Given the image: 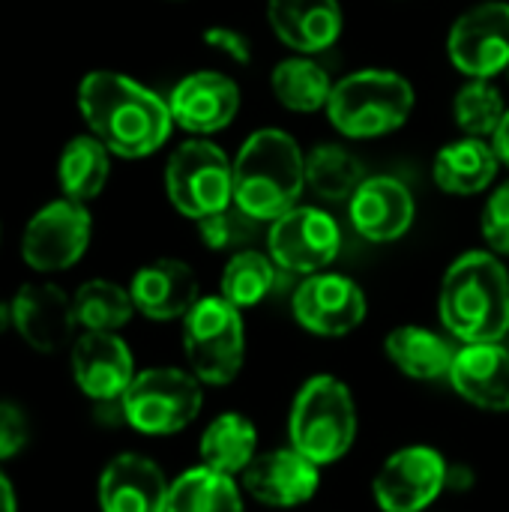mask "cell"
<instances>
[{
	"label": "cell",
	"instance_id": "cell-11",
	"mask_svg": "<svg viewBox=\"0 0 509 512\" xmlns=\"http://www.w3.org/2000/svg\"><path fill=\"white\" fill-rule=\"evenodd\" d=\"M267 249L276 267L297 276H315L336 261L342 249V231L327 210L297 204L294 210L270 222Z\"/></svg>",
	"mask_w": 509,
	"mask_h": 512
},
{
	"label": "cell",
	"instance_id": "cell-37",
	"mask_svg": "<svg viewBox=\"0 0 509 512\" xmlns=\"http://www.w3.org/2000/svg\"><path fill=\"white\" fill-rule=\"evenodd\" d=\"M477 486V471L468 462H450L447 468V492L468 495Z\"/></svg>",
	"mask_w": 509,
	"mask_h": 512
},
{
	"label": "cell",
	"instance_id": "cell-12",
	"mask_svg": "<svg viewBox=\"0 0 509 512\" xmlns=\"http://www.w3.org/2000/svg\"><path fill=\"white\" fill-rule=\"evenodd\" d=\"M294 321L321 339H339L354 333L366 315H369V300L363 288L342 276V273H315L306 276L291 300Z\"/></svg>",
	"mask_w": 509,
	"mask_h": 512
},
{
	"label": "cell",
	"instance_id": "cell-4",
	"mask_svg": "<svg viewBox=\"0 0 509 512\" xmlns=\"http://www.w3.org/2000/svg\"><path fill=\"white\" fill-rule=\"evenodd\" d=\"M360 417L351 387L336 375L309 378L288 411V444L327 468L351 453L357 444Z\"/></svg>",
	"mask_w": 509,
	"mask_h": 512
},
{
	"label": "cell",
	"instance_id": "cell-2",
	"mask_svg": "<svg viewBox=\"0 0 509 512\" xmlns=\"http://www.w3.org/2000/svg\"><path fill=\"white\" fill-rule=\"evenodd\" d=\"M438 315L462 345L501 342L509 333V270L501 255L483 249L459 255L441 279Z\"/></svg>",
	"mask_w": 509,
	"mask_h": 512
},
{
	"label": "cell",
	"instance_id": "cell-27",
	"mask_svg": "<svg viewBox=\"0 0 509 512\" xmlns=\"http://www.w3.org/2000/svg\"><path fill=\"white\" fill-rule=\"evenodd\" d=\"M168 512H246L240 480L195 465L171 480Z\"/></svg>",
	"mask_w": 509,
	"mask_h": 512
},
{
	"label": "cell",
	"instance_id": "cell-13",
	"mask_svg": "<svg viewBox=\"0 0 509 512\" xmlns=\"http://www.w3.org/2000/svg\"><path fill=\"white\" fill-rule=\"evenodd\" d=\"M447 54L468 78L492 81L509 69V3L492 0L462 12L450 27Z\"/></svg>",
	"mask_w": 509,
	"mask_h": 512
},
{
	"label": "cell",
	"instance_id": "cell-22",
	"mask_svg": "<svg viewBox=\"0 0 509 512\" xmlns=\"http://www.w3.org/2000/svg\"><path fill=\"white\" fill-rule=\"evenodd\" d=\"M267 21L279 42L300 54L327 51L345 24L339 0H267Z\"/></svg>",
	"mask_w": 509,
	"mask_h": 512
},
{
	"label": "cell",
	"instance_id": "cell-7",
	"mask_svg": "<svg viewBox=\"0 0 509 512\" xmlns=\"http://www.w3.org/2000/svg\"><path fill=\"white\" fill-rule=\"evenodd\" d=\"M126 426L165 438L189 429L204 408V384L180 366H153L135 375L120 399Z\"/></svg>",
	"mask_w": 509,
	"mask_h": 512
},
{
	"label": "cell",
	"instance_id": "cell-34",
	"mask_svg": "<svg viewBox=\"0 0 509 512\" xmlns=\"http://www.w3.org/2000/svg\"><path fill=\"white\" fill-rule=\"evenodd\" d=\"M483 237L489 249L501 258H509V180L501 183L483 210Z\"/></svg>",
	"mask_w": 509,
	"mask_h": 512
},
{
	"label": "cell",
	"instance_id": "cell-17",
	"mask_svg": "<svg viewBox=\"0 0 509 512\" xmlns=\"http://www.w3.org/2000/svg\"><path fill=\"white\" fill-rule=\"evenodd\" d=\"M171 480L165 471L141 453L114 456L96 486L102 512H168Z\"/></svg>",
	"mask_w": 509,
	"mask_h": 512
},
{
	"label": "cell",
	"instance_id": "cell-8",
	"mask_svg": "<svg viewBox=\"0 0 509 512\" xmlns=\"http://www.w3.org/2000/svg\"><path fill=\"white\" fill-rule=\"evenodd\" d=\"M165 192L180 216L198 222L234 204V162L207 138L183 141L165 162Z\"/></svg>",
	"mask_w": 509,
	"mask_h": 512
},
{
	"label": "cell",
	"instance_id": "cell-24",
	"mask_svg": "<svg viewBox=\"0 0 509 512\" xmlns=\"http://www.w3.org/2000/svg\"><path fill=\"white\" fill-rule=\"evenodd\" d=\"M498 165H501V159L486 138L465 135L438 150L432 174H435V183L447 195L471 198V195L486 192L495 183Z\"/></svg>",
	"mask_w": 509,
	"mask_h": 512
},
{
	"label": "cell",
	"instance_id": "cell-39",
	"mask_svg": "<svg viewBox=\"0 0 509 512\" xmlns=\"http://www.w3.org/2000/svg\"><path fill=\"white\" fill-rule=\"evenodd\" d=\"M0 512H18V498H15V489L9 483V477L0 471Z\"/></svg>",
	"mask_w": 509,
	"mask_h": 512
},
{
	"label": "cell",
	"instance_id": "cell-32",
	"mask_svg": "<svg viewBox=\"0 0 509 512\" xmlns=\"http://www.w3.org/2000/svg\"><path fill=\"white\" fill-rule=\"evenodd\" d=\"M507 108L501 90L486 78H471L465 87L456 90L453 99V120L471 138H492L501 126Z\"/></svg>",
	"mask_w": 509,
	"mask_h": 512
},
{
	"label": "cell",
	"instance_id": "cell-35",
	"mask_svg": "<svg viewBox=\"0 0 509 512\" xmlns=\"http://www.w3.org/2000/svg\"><path fill=\"white\" fill-rule=\"evenodd\" d=\"M30 444V417L21 405L0 399V462H9L24 453Z\"/></svg>",
	"mask_w": 509,
	"mask_h": 512
},
{
	"label": "cell",
	"instance_id": "cell-31",
	"mask_svg": "<svg viewBox=\"0 0 509 512\" xmlns=\"http://www.w3.org/2000/svg\"><path fill=\"white\" fill-rule=\"evenodd\" d=\"M276 261L264 252L255 249H240L231 255V261L222 270V282H219V294L243 309H252L258 303H264L273 288H276Z\"/></svg>",
	"mask_w": 509,
	"mask_h": 512
},
{
	"label": "cell",
	"instance_id": "cell-29",
	"mask_svg": "<svg viewBox=\"0 0 509 512\" xmlns=\"http://www.w3.org/2000/svg\"><path fill=\"white\" fill-rule=\"evenodd\" d=\"M72 306H75L78 327L90 330V333H120L135 315L129 288H123L111 279L84 282L72 294Z\"/></svg>",
	"mask_w": 509,
	"mask_h": 512
},
{
	"label": "cell",
	"instance_id": "cell-3",
	"mask_svg": "<svg viewBox=\"0 0 509 512\" xmlns=\"http://www.w3.org/2000/svg\"><path fill=\"white\" fill-rule=\"evenodd\" d=\"M306 189V153L282 129H258L234 156V204L258 222H276Z\"/></svg>",
	"mask_w": 509,
	"mask_h": 512
},
{
	"label": "cell",
	"instance_id": "cell-25",
	"mask_svg": "<svg viewBox=\"0 0 509 512\" xmlns=\"http://www.w3.org/2000/svg\"><path fill=\"white\" fill-rule=\"evenodd\" d=\"M258 453H261L258 429L240 411H225V414L213 417L198 441L201 465H207L219 474H228L234 480L243 477V471L255 462Z\"/></svg>",
	"mask_w": 509,
	"mask_h": 512
},
{
	"label": "cell",
	"instance_id": "cell-21",
	"mask_svg": "<svg viewBox=\"0 0 509 512\" xmlns=\"http://www.w3.org/2000/svg\"><path fill=\"white\" fill-rule=\"evenodd\" d=\"M447 381L468 405L504 414L509 411V348L501 342L462 345Z\"/></svg>",
	"mask_w": 509,
	"mask_h": 512
},
{
	"label": "cell",
	"instance_id": "cell-36",
	"mask_svg": "<svg viewBox=\"0 0 509 512\" xmlns=\"http://www.w3.org/2000/svg\"><path fill=\"white\" fill-rule=\"evenodd\" d=\"M204 42H207L213 51L231 57V60L240 63V66H249V63H252V42H249V36H246L243 30H237V27L213 24V27L204 30Z\"/></svg>",
	"mask_w": 509,
	"mask_h": 512
},
{
	"label": "cell",
	"instance_id": "cell-5",
	"mask_svg": "<svg viewBox=\"0 0 509 512\" xmlns=\"http://www.w3.org/2000/svg\"><path fill=\"white\" fill-rule=\"evenodd\" d=\"M324 111L345 138H381L411 117L414 87L393 69H357L333 84Z\"/></svg>",
	"mask_w": 509,
	"mask_h": 512
},
{
	"label": "cell",
	"instance_id": "cell-6",
	"mask_svg": "<svg viewBox=\"0 0 509 512\" xmlns=\"http://www.w3.org/2000/svg\"><path fill=\"white\" fill-rule=\"evenodd\" d=\"M186 369L204 387H228L246 363V324L243 312L222 294L201 297L183 318Z\"/></svg>",
	"mask_w": 509,
	"mask_h": 512
},
{
	"label": "cell",
	"instance_id": "cell-40",
	"mask_svg": "<svg viewBox=\"0 0 509 512\" xmlns=\"http://www.w3.org/2000/svg\"><path fill=\"white\" fill-rule=\"evenodd\" d=\"M12 327V306L0 300V336Z\"/></svg>",
	"mask_w": 509,
	"mask_h": 512
},
{
	"label": "cell",
	"instance_id": "cell-41",
	"mask_svg": "<svg viewBox=\"0 0 509 512\" xmlns=\"http://www.w3.org/2000/svg\"><path fill=\"white\" fill-rule=\"evenodd\" d=\"M0 240H3V228H0Z\"/></svg>",
	"mask_w": 509,
	"mask_h": 512
},
{
	"label": "cell",
	"instance_id": "cell-14",
	"mask_svg": "<svg viewBox=\"0 0 509 512\" xmlns=\"http://www.w3.org/2000/svg\"><path fill=\"white\" fill-rule=\"evenodd\" d=\"M9 306L15 333L36 354H60L63 348H72L81 330L72 294L54 282H24Z\"/></svg>",
	"mask_w": 509,
	"mask_h": 512
},
{
	"label": "cell",
	"instance_id": "cell-30",
	"mask_svg": "<svg viewBox=\"0 0 509 512\" xmlns=\"http://www.w3.org/2000/svg\"><path fill=\"white\" fill-rule=\"evenodd\" d=\"M363 180L360 159L342 144H318L306 153V186L324 201H351Z\"/></svg>",
	"mask_w": 509,
	"mask_h": 512
},
{
	"label": "cell",
	"instance_id": "cell-26",
	"mask_svg": "<svg viewBox=\"0 0 509 512\" xmlns=\"http://www.w3.org/2000/svg\"><path fill=\"white\" fill-rule=\"evenodd\" d=\"M111 150L96 135H75L57 162V183L60 192L72 201L90 204L102 195L108 177H111Z\"/></svg>",
	"mask_w": 509,
	"mask_h": 512
},
{
	"label": "cell",
	"instance_id": "cell-10",
	"mask_svg": "<svg viewBox=\"0 0 509 512\" xmlns=\"http://www.w3.org/2000/svg\"><path fill=\"white\" fill-rule=\"evenodd\" d=\"M447 468L441 450L408 444L390 453L372 477V498L381 512H429L447 492Z\"/></svg>",
	"mask_w": 509,
	"mask_h": 512
},
{
	"label": "cell",
	"instance_id": "cell-1",
	"mask_svg": "<svg viewBox=\"0 0 509 512\" xmlns=\"http://www.w3.org/2000/svg\"><path fill=\"white\" fill-rule=\"evenodd\" d=\"M78 111L90 135L120 159H144L156 153L174 126L171 105L162 96L111 69H96L81 78Z\"/></svg>",
	"mask_w": 509,
	"mask_h": 512
},
{
	"label": "cell",
	"instance_id": "cell-23",
	"mask_svg": "<svg viewBox=\"0 0 509 512\" xmlns=\"http://www.w3.org/2000/svg\"><path fill=\"white\" fill-rule=\"evenodd\" d=\"M456 345L420 324H402L387 333L384 339V354L387 360L411 381L432 384V381H447L453 360H456Z\"/></svg>",
	"mask_w": 509,
	"mask_h": 512
},
{
	"label": "cell",
	"instance_id": "cell-28",
	"mask_svg": "<svg viewBox=\"0 0 509 512\" xmlns=\"http://www.w3.org/2000/svg\"><path fill=\"white\" fill-rule=\"evenodd\" d=\"M270 87L279 105L297 114H312V111L327 108V99L333 93V81L327 69L318 66L309 54L276 63L270 75Z\"/></svg>",
	"mask_w": 509,
	"mask_h": 512
},
{
	"label": "cell",
	"instance_id": "cell-19",
	"mask_svg": "<svg viewBox=\"0 0 509 512\" xmlns=\"http://www.w3.org/2000/svg\"><path fill=\"white\" fill-rule=\"evenodd\" d=\"M171 117L180 129L192 132V135H213L225 126H231V120L240 111V87L213 69L204 72H192L183 81H177V87L171 90Z\"/></svg>",
	"mask_w": 509,
	"mask_h": 512
},
{
	"label": "cell",
	"instance_id": "cell-18",
	"mask_svg": "<svg viewBox=\"0 0 509 512\" xmlns=\"http://www.w3.org/2000/svg\"><path fill=\"white\" fill-rule=\"evenodd\" d=\"M414 195L390 174L366 177L348 201V216L354 231L369 243H393L414 225Z\"/></svg>",
	"mask_w": 509,
	"mask_h": 512
},
{
	"label": "cell",
	"instance_id": "cell-15",
	"mask_svg": "<svg viewBox=\"0 0 509 512\" xmlns=\"http://www.w3.org/2000/svg\"><path fill=\"white\" fill-rule=\"evenodd\" d=\"M240 486L252 501L270 510H294L318 495L321 465H315L288 444L279 450L258 453L255 462L243 471Z\"/></svg>",
	"mask_w": 509,
	"mask_h": 512
},
{
	"label": "cell",
	"instance_id": "cell-33",
	"mask_svg": "<svg viewBox=\"0 0 509 512\" xmlns=\"http://www.w3.org/2000/svg\"><path fill=\"white\" fill-rule=\"evenodd\" d=\"M198 234L204 246L213 252H240V249H249V243L255 240L258 219L243 213L237 204H228L225 210H216L198 219Z\"/></svg>",
	"mask_w": 509,
	"mask_h": 512
},
{
	"label": "cell",
	"instance_id": "cell-20",
	"mask_svg": "<svg viewBox=\"0 0 509 512\" xmlns=\"http://www.w3.org/2000/svg\"><path fill=\"white\" fill-rule=\"evenodd\" d=\"M135 312L150 321H183L201 300L195 270L180 258H156L135 270L129 282Z\"/></svg>",
	"mask_w": 509,
	"mask_h": 512
},
{
	"label": "cell",
	"instance_id": "cell-9",
	"mask_svg": "<svg viewBox=\"0 0 509 512\" xmlns=\"http://www.w3.org/2000/svg\"><path fill=\"white\" fill-rule=\"evenodd\" d=\"M93 219L87 204L66 195L39 207L21 234V258L36 273H63L90 249Z\"/></svg>",
	"mask_w": 509,
	"mask_h": 512
},
{
	"label": "cell",
	"instance_id": "cell-16",
	"mask_svg": "<svg viewBox=\"0 0 509 512\" xmlns=\"http://www.w3.org/2000/svg\"><path fill=\"white\" fill-rule=\"evenodd\" d=\"M69 366L78 390L90 402H117L135 381V357L120 333L81 330L69 348Z\"/></svg>",
	"mask_w": 509,
	"mask_h": 512
},
{
	"label": "cell",
	"instance_id": "cell-38",
	"mask_svg": "<svg viewBox=\"0 0 509 512\" xmlns=\"http://www.w3.org/2000/svg\"><path fill=\"white\" fill-rule=\"evenodd\" d=\"M492 147H495L498 159L509 168V108L507 114H504V120H501V126H498L495 135H492Z\"/></svg>",
	"mask_w": 509,
	"mask_h": 512
}]
</instances>
